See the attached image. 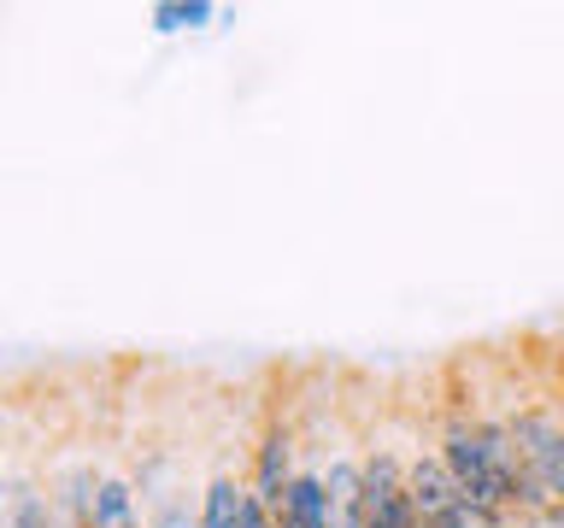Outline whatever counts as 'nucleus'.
<instances>
[{
  "instance_id": "14",
  "label": "nucleus",
  "mask_w": 564,
  "mask_h": 528,
  "mask_svg": "<svg viewBox=\"0 0 564 528\" xmlns=\"http://www.w3.org/2000/svg\"><path fill=\"white\" fill-rule=\"evenodd\" d=\"M271 522H276V517H271ZM276 528H289V522H276Z\"/></svg>"
},
{
  "instance_id": "2",
  "label": "nucleus",
  "mask_w": 564,
  "mask_h": 528,
  "mask_svg": "<svg viewBox=\"0 0 564 528\" xmlns=\"http://www.w3.org/2000/svg\"><path fill=\"white\" fill-rule=\"evenodd\" d=\"M435 452H441V464L453 470V482H458V493H465L470 505L494 510V517H511L506 487H500V475H494V464H488V447H482V411H476V405L453 399L447 411H441Z\"/></svg>"
},
{
  "instance_id": "11",
  "label": "nucleus",
  "mask_w": 564,
  "mask_h": 528,
  "mask_svg": "<svg viewBox=\"0 0 564 528\" xmlns=\"http://www.w3.org/2000/svg\"><path fill=\"white\" fill-rule=\"evenodd\" d=\"M141 505H148V528H200V493L188 499V487H171Z\"/></svg>"
},
{
  "instance_id": "10",
  "label": "nucleus",
  "mask_w": 564,
  "mask_h": 528,
  "mask_svg": "<svg viewBox=\"0 0 564 528\" xmlns=\"http://www.w3.org/2000/svg\"><path fill=\"white\" fill-rule=\"evenodd\" d=\"M148 24L159 35L206 30V24H218V7H212V0H159V7H148Z\"/></svg>"
},
{
  "instance_id": "13",
  "label": "nucleus",
  "mask_w": 564,
  "mask_h": 528,
  "mask_svg": "<svg viewBox=\"0 0 564 528\" xmlns=\"http://www.w3.org/2000/svg\"><path fill=\"white\" fill-rule=\"evenodd\" d=\"M12 493H18V482H12V470L0 464V528H12Z\"/></svg>"
},
{
  "instance_id": "3",
  "label": "nucleus",
  "mask_w": 564,
  "mask_h": 528,
  "mask_svg": "<svg viewBox=\"0 0 564 528\" xmlns=\"http://www.w3.org/2000/svg\"><path fill=\"white\" fill-rule=\"evenodd\" d=\"M365 470V528H423L417 522V505H412V487H405V458L394 447H370L359 458Z\"/></svg>"
},
{
  "instance_id": "4",
  "label": "nucleus",
  "mask_w": 564,
  "mask_h": 528,
  "mask_svg": "<svg viewBox=\"0 0 564 528\" xmlns=\"http://www.w3.org/2000/svg\"><path fill=\"white\" fill-rule=\"evenodd\" d=\"M294 475H300V429H294V417L271 411V417H264V429H259V440H253L247 487H253V499H259L264 510H276Z\"/></svg>"
},
{
  "instance_id": "6",
  "label": "nucleus",
  "mask_w": 564,
  "mask_h": 528,
  "mask_svg": "<svg viewBox=\"0 0 564 528\" xmlns=\"http://www.w3.org/2000/svg\"><path fill=\"white\" fill-rule=\"evenodd\" d=\"M405 487H412V505H417V522H423V528H435L458 499H465V493H458V482H453V470L441 464L435 440L405 458Z\"/></svg>"
},
{
  "instance_id": "8",
  "label": "nucleus",
  "mask_w": 564,
  "mask_h": 528,
  "mask_svg": "<svg viewBox=\"0 0 564 528\" xmlns=\"http://www.w3.org/2000/svg\"><path fill=\"white\" fill-rule=\"evenodd\" d=\"M88 528H148V505H141V493H135V475L100 470V487H95V510H88Z\"/></svg>"
},
{
  "instance_id": "7",
  "label": "nucleus",
  "mask_w": 564,
  "mask_h": 528,
  "mask_svg": "<svg viewBox=\"0 0 564 528\" xmlns=\"http://www.w3.org/2000/svg\"><path fill=\"white\" fill-rule=\"evenodd\" d=\"M276 522L289 528H329V482H324V464H300V475L282 493V505L271 510Z\"/></svg>"
},
{
  "instance_id": "1",
  "label": "nucleus",
  "mask_w": 564,
  "mask_h": 528,
  "mask_svg": "<svg viewBox=\"0 0 564 528\" xmlns=\"http://www.w3.org/2000/svg\"><path fill=\"white\" fill-rule=\"evenodd\" d=\"M518 440V482H511V522L564 528V411L546 399L506 411Z\"/></svg>"
},
{
  "instance_id": "12",
  "label": "nucleus",
  "mask_w": 564,
  "mask_h": 528,
  "mask_svg": "<svg viewBox=\"0 0 564 528\" xmlns=\"http://www.w3.org/2000/svg\"><path fill=\"white\" fill-rule=\"evenodd\" d=\"M12 528H59V510H53L42 482H18V493H12Z\"/></svg>"
},
{
  "instance_id": "9",
  "label": "nucleus",
  "mask_w": 564,
  "mask_h": 528,
  "mask_svg": "<svg viewBox=\"0 0 564 528\" xmlns=\"http://www.w3.org/2000/svg\"><path fill=\"white\" fill-rule=\"evenodd\" d=\"M329 482V528H365V470L352 452H335L324 464Z\"/></svg>"
},
{
  "instance_id": "5",
  "label": "nucleus",
  "mask_w": 564,
  "mask_h": 528,
  "mask_svg": "<svg viewBox=\"0 0 564 528\" xmlns=\"http://www.w3.org/2000/svg\"><path fill=\"white\" fill-rule=\"evenodd\" d=\"M200 528H276V522H271V510L253 499L247 475L212 470L200 482Z\"/></svg>"
}]
</instances>
